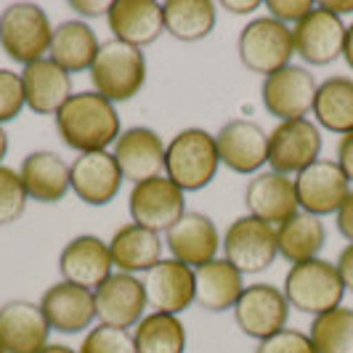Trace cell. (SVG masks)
I'll return each mask as SVG.
<instances>
[{"label":"cell","mask_w":353,"mask_h":353,"mask_svg":"<svg viewBox=\"0 0 353 353\" xmlns=\"http://www.w3.org/2000/svg\"><path fill=\"white\" fill-rule=\"evenodd\" d=\"M6 154H8V133H6V128L0 125V165H3Z\"/></svg>","instance_id":"obj_48"},{"label":"cell","mask_w":353,"mask_h":353,"mask_svg":"<svg viewBox=\"0 0 353 353\" xmlns=\"http://www.w3.org/2000/svg\"><path fill=\"white\" fill-rule=\"evenodd\" d=\"M19 176L27 189V196L40 205H56L72 192L70 165L61 159V154L48 149L30 152L19 165Z\"/></svg>","instance_id":"obj_25"},{"label":"cell","mask_w":353,"mask_h":353,"mask_svg":"<svg viewBox=\"0 0 353 353\" xmlns=\"http://www.w3.org/2000/svg\"><path fill=\"white\" fill-rule=\"evenodd\" d=\"M56 133L77 154L109 152L123 136V123L112 101L99 96L96 90L74 93L67 104L53 114Z\"/></svg>","instance_id":"obj_1"},{"label":"cell","mask_w":353,"mask_h":353,"mask_svg":"<svg viewBox=\"0 0 353 353\" xmlns=\"http://www.w3.org/2000/svg\"><path fill=\"white\" fill-rule=\"evenodd\" d=\"M343 59L348 64V70L353 72V24L345 30V46H343Z\"/></svg>","instance_id":"obj_46"},{"label":"cell","mask_w":353,"mask_h":353,"mask_svg":"<svg viewBox=\"0 0 353 353\" xmlns=\"http://www.w3.org/2000/svg\"><path fill=\"white\" fill-rule=\"evenodd\" d=\"M53 24L37 3H11L0 11V48L21 67L48 59Z\"/></svg>","instance_id":"obj_5"},{"label":"cell","mask_w":353,"mask_h":353,"mask_svg":"<svg viewBox=\"0 0 353 353\" xmlns=\"http://www.w3.org/2000/svg\"><path fill=\"white\" fill-rule=\"evenodd\" d=\"M0 353H6V351H3V348H0Z\"/></svg>","instance_id":"obj_49"},{"label":"cell","mask_w":353,"mask_h":353,"mask_svg":"<svg viewBox=\"0 0 353 353\" xmlns=\"http://www.w3.org/2000/svg\"><path fill=\"white\" fill-rule=\"evenodd\" d=\"M88 74L99 96L112 104H123L136 99L146 85V56L141 48L109 37L101 43Z\"/></svg>","instance_id":"obj_3"},{"label":"cell","mask_w":353,"mask_h":353,"mask_svg":"<svg viewBox=\"0 0 353 353\" xmlns=\"http://www.w3.org/2000/svg\"><path fill=\"white\" fill-rule=\"evenodd\" d=\"M345 30L348 27L343 24V19L332 17L316 6L308 17L292 27L295 53L308 67H330L332 61L343 59Z\"/></svg>","instance_id":"obj_15"},{"label":"cell","mask_w":353,"mask_h":353,"mask_svg":"<svg viewBox=\"0 0 353 353\" xmlns=\"http://www.w3.org/2000/svg\"><path fill=\"white\" fill-rule=\"evenodd\" d=\"M255 353H316L314 343L308 332H301V330H282L276 335H271L268 340L258 343Z\"/></svg>","instance_id":"obj_38"},{"label":"cell","mask_w":353,"mask_h":353,"mask_svg":"<svg viewBox=\"0 0 353 353\" xmlns=\"http://www.w3.org/2000/svg\"><path fill=\"white\" fill-rule=\"evenodd\" d=\"M106 24H109L114 40L143 51L146 46L157 43L159 35L165 32L162 3L157 0H114V3H109Z\"/></svg>","instance_id":"obj_23"},{"label":"cell","mask_w":353,"mask_h":353,"mask_svg":"<svg viewBox=\"0 0 353 353\" xmlns=\"http://www.w3.org/2000/svg\"><path fill=\"white\" fill-rule=\"evenodd\" d=\"M295 192L301 210L316 218L337 215L343 202L351 194V181L340 170L335 159H316L303 173L295 176Z\"/></svg>","instance_id":"obj_12"},{"label":"cell","mask_w":353,"mask_h":353,"mask_svg":"<svg viewBox=\"0 0 353 353\" xmlns=\"http://www.w3.org/2000/svg\"><path fill=\"white\" fill-rule=\"evenodd\" d=\"M282 292L290 308L316 319L343 305L345 284L340 279L335 263H330L324 258H314V261L290 265Z\"/></svg>","instance_id":"obj_4"},{"label":"cell","mask_w":353,"mask_h":353,"mask_svg":"<svg viewBox=\"0 0 353 353\" xmlns=\"http://www.w3.org/2000/svg\"><path fill=\"white\" fill-rule=\"evenodd\" d=\"M337 221V231H340V236H345L348 242H353V189H351V194H348V199L343 202V208L337 210L335 215Z\"/></svg>","instance_id":"obj_43"},{"label":"cell","mask_w":353,"mask_h":353,"mask_svg":"<svg viewBox=\"0 0 353 353\" xmlns=\"http://www.w3.org/2000/svg\"><path fill=\"white\" fill-rule=\"evenodd\" d=\"M77 353H139L136 351V340L130 330H120V327H109V324H99L90 327L83 345Z\"/></svg>","instance_id":"obj_36"},{"label":"cell","mask_w":353,"mask_h":353,"mask_svg":"<svg viewBox=\"0 0 353 353\" xmlns=\"http://www.w3.org/2000/svg\"><path fill=\"white\" fill-rule=\"evenodd\" d=\"M27 109L35 114H56L74 96L72 74L64 72L51 59H40L21 72Z\"/></svg>","instance_id":"obj_26"},{"label":"cell","mask_w":353,"mask_h":353,"mask_svg":"<svg viewBox=\"0 0 353 353\" xmlns=\"http://www.w3.org/2000/svg\"><path fill=\"white\" fill-rule=\"evenodd\" d=\"M223 258L229 261L242 276L261 274L279 258L276 248V229L252 215H239L231 221L223 239H221Z\"/></svg>","instance_id":"obj_7"},{"label":"cell","mask_w":353,"mask_h":353,"mask_svg":"<svg viewBox=\"0 0 353 353\" xmlns=\"http://www.w3.org/2000/svg\"><path fill=\"white\" fill-rule=\"evenodd\" d=\"M319 8H324L327 14H332V17H348V14H353V0H321V3H316Z\"/></svg>","instance_id":"obj_45"},{"label":"cell","mask_w":353,"mask_h":353,"mask_svg":"<svg viewBox=\"0 0 353 353\" xmlns=\"http://www.w3.org/2000/svg\"><path fill=\"white\" fill-rule=\"evenodd\" d=\"M40 353H77V348H72V345H61V343H48Z\"/></svg>","instance_id":"obj_47"},{"label":"cell","mask_w":353,"mask_h":353,"mask_svg":"<svg viewBox=\"0 0 353 353\" xmlns=\"http://www.w3.org/2000/svg\"><path fill=\"white\" fill-rule=\"evenodd\" d=\"M194 303L210 314L234 311L236 301L245 292V276L226 258H215L210 263L194 268Z\"/></svg>","instance_id":"obj_28"},{"label":"cell","mask_w":353,"mask_h":353,"mask_svg":"<svg viewBox=\"0 0 353 353\" xmlns=\"http://www.w3.org/2000/svg\"><path fill=\"white\" fill-rule=\"evenodd\" d=\"M316 88L319 83L314 72L298 67V64H290V67L263 77L261 99H263L265 112L274 114L279 123L303 120L314 112Z\"/></svg>","instance_id":"obj_10"},{"label":"cell","mask_w":353,"mask_h":353,"mask_svg":"<svg viewBox=\"0 0 353 353\" xmlns=\"http://www.w3.org/2000/svg\"><path fill=\"white\" fill-rule=\"evenodd\" d=\"M27 189L14 168L0 165V226H11L27 210Z\"/></svg>","instance_id":"obj_35"},{"label":"cell","mask_w":353,"mask_h":353,"mask_svg":"<svg viewBox=\"0 0 353 353\" xmlns=\"http://www.w3.org/2000/svg\"><path fill=\"white\" fill-rule=\"evenodd\" d=\"M165 146L157 130L146 125H133L123 130V136L112 146V154L120 165V173L133 186L143 183L149 178L162 176L165 170Z\"/></svg>","instance_id":"obj_18"},{"label":"cell","mask_w":353,"mask_h":353,"mask_svg":"<svg viewBox=\"0 0 353 353\" xmlns=\"http://www.w3.org/2000/svg\"><path fill=\"white\" fill-rule=\"evenodd\" d=\"M263 6H265V11H268V17L282 21L287 27H290V24L295 27L298 21H303V19L316 8L314 0H265Z\"/></svg>","instance_id":"obj_39"},{"label":"cell","mask_w":353,"mask_h":353,"mask_svg":"<svg viewBox=\"0 0 353 353\" xmlns=\"http://www.w3.org/2000/svg\"><path fill=\"white\" fill-rule=\"evenodd\" d=\"M236 53L245 70L268 77L292 64L295 56L292 27L271 17H255L242 27L236 40Z\"/></svg>","instance_id":"obj_6"},{"label":"cell","mask_w":353,"mask_h":353,"mask_svg":"<svg viewBox=\"0 0 353 353\" xmlns=\"http://www.w3.org/2000/svg\"><path fill=\"white\" fill-rule=\"evenodd\" d=\"M215 146L221 165H226L236 176H258V170L268 165V133L245 117L223 125L215 133Z\"/></svg>","instance_id":"obj_13"},{"label":"cell","mask_w":353,"mask_h":353,"mask_svg":"<svg viewBox=\"0 0 353 353\" xmlns=\"http://www.w3.org/2000/svg\"><path fill=\"white\" fill-rule=\"evenodd\" d=\"M221 239L223 236L215 226V221L210 215L196 210H186L183 218L165 234V245H168L170 258L189 268H199V265L215 261L218 250H221Z\"/></svg>","instance_id":"obj_17"},{"label":"cell","mask_w":353,"mask_h":353,"mask_svg":"<svg viewBox=\"0 0 353 353\" xmlns=\"http://www.w3.org/2000/svg\"><path fill=\"white\" fill-rule=\"evenodd\" d=\"M99 48H101V40L90 24H85L83 19H67L59 27H53L48 59L70 74L90 72Z\"/></svg>","instance_id":"obj_29"},{"label":"cell","mask_w":353,"mask_h":353,"mask_svg":"<svg viewBox=\"0 0 353 353\" xmlns=\"http://www.w3.org/2000/svg\"><path fill=\"white\" fill-rule=\"evenodd\" d=\"M308 337L316 353H353V308L340 305L311 321Z\"/></svg>","instance_id":"obj_34"},{"label":"cell","mask_w":353,"mask_h":353,"mask_svg":"<svg viewBox=\"0 0 353 353\" xmlns=\"http://www.w3.org/2000/svg\"><path fill=\"white\" fill-rule=\"evenodd\" d=\"M27 106L24 96V83H21V72L0 70V125L17 120Z\"/></svg>","instance_id":"obj_37"},{"label":"cell","mask_w":353,"mask_h":353,"mask_svg":"<svg viewBox=\"0 0 353 353\" xmlns=\"http://www.w3.org/2000/svg\"><path fill=\"white\" fill-rule=\"evenodd\" d=\"M287 319H290V303L279 287L268 282L245 287L242 298L234 305V321L239 332L258 343L287 330Z\"/></svg>","instance_id":"obj_11"},{"label":"cell","mask_w":353,"mask_h":353,"mask_svg":"<svg viewBox=\"0 0 353 353\" xmlns=\"http://www.w3.org/2000/svg\"><path fill=\"white\" fill-rule=\"evenodd\" d=\"M109 245V255H112V265L120 274H146L162 261V250L165 242L159 239V234L136 226V223H125L112 234Z\"/></svg>","instance_id":"obj_27"},{"label":"cell","mask_w":353,"mask_h":353,"mask_svg":"<svg viewBox=\"0 0 353 353\" xmlns=\"http://www.w3.org/2000/svg\"><path fill=\"white\" fill-rule=\"evenodd\" d=\"M314 123L330 133L345 136L353 130V77L335 74L319 83L314 101Z\"/></svg>","instance_id":"obj_31"},{"label":"cell","mask_w":353,"mask_h":353,"mask_svg":"<svg viewBox=\"0 0 353 353\" xmlns=\"http://www.w3.org/2000/svg\"><path fill=\"white\" fill-rule=\"evenodd\" d=\"M40 308H43V314L48 319L51 330L64 332V335L85 332L96 321L93 292L70 282L51 284L43 292V298H40Z\"/></svg>","instance_id":"obj_24"},{"label":"cell","mask_w":353,"mask_h":353,"mask_svg":"<svg viewBox=\"0 0 353 353\" xmlns=\"http://www.w3.org/2000/svg\"><path fill=\"white\" fill-rule=\"evenodd\" d=\"M335 265H337L340 279L345 284V292H353V242H348L345 248L340 250Z\"/></svg>","instance_id":"obj_41"},{"label":"cell","mask_w":353,"mask_h":353,"mask_svg":"<svg viewBox=\"0 0 353 353\" xmlns=\"http://www.w3.org/2000/svg\"><path fill=\"white\" fill-rule=\"evenodd\" d=\"M130 223L154 234H168L186 212V194L168 176L136 183L128 194Z\"/></svg>","instance_id":"obj_8"},{"label":"cell","mask_w":353,"mask_h":353,"mask_svg":"<svg viewBox=\"0 0 353 353\" xmlns=\"http://www.w3.org/2000/svg\"><path fill=\"white\" fill-rule=\"evenodd\" d=\"M165 32L181 43H199L215 30L218 3L212 0H168L162 3Z\"/></svg>","instance_id":"obj_30"},{"label":"cell","mask_w":353,"mask_h":353,"mask_svg":"<svg viewBox=\"0 0 353 353\" xmlns=\"http://www.w3.org/2000/svg\"><path fill=\"white\" fill-rule=\"evenodd\" d=\"M221 157L215 136L205 128H183L165 146V176L186 192H202L218 176Z\"/></svg>","instance_id":"obj_2"},{"label":"cell","mask_w":353,"mask_h":353,"mask_svg":"<svg viewBox=\"0 0 353 353\" xmlns=\"http://www.w3.org/2000/svg\"><path fill=\"white\" fill-rule=\"evenodd\" d=\"M123 173L112 152L77 154L70 165V186L80 202L90 208H104L123 189Z\"/></svg>","instance_id":"obj_16"},{"label":"cell","mask_w":353,"mask_h":353,"mask_svg":"<svg viewBox=\"0 0 353 353\" xmlns=\"http://www.w3.org/2000/svg\"><path fill=\"white\" fill-rule=\"evenodd\" d=\"M321 128L314 120H287L268 133V165L274 173L298 176L321 159Z\"/></svg>","instance_id":"obj_9"},{"label":"cell","mask_w":353,"mask_h":353,"mask_svg":"<svg viewBox=\"0 0 353 353\" xmlns=\"http://www.w3.org/2000/svg\"><path fill=\"white\" fill-rule=\"evenodd\" d=\"M136 351L139 353H186V327L178 316L152 311L133 330Z\"/></svg>","instance_id":"obj_33"},{"label":"cell","mask_w":353,"mask_h":353,"mask_svg":"<svg viewBox=\"0 0 353 353\" xmlns=\"http://www.w3.org/2000/svg\"><path fill=\"white\" fill-rule=\"evenodd\" d=\"M324 245H327V229L324 221L316 215L301 210L290 221H284L282 226H276V248L290 265L319 258Z\"/></svg>","instance_id":"obj_32"},{"label":"cell","mask_w":353,"mask_h":353,"mask_svg":"<svg viewBox=\"0 0 353 353\" xmlns=\"http://www.w3.org/2000/svg\"><path fill=\"white\" fill-rule=\"evenodd\" d=\"M70 8L83 19H96L109 14V3L106 0H72Z\"/></svg>","instance_id":"obj_42"},{"label":"cell","mask_w":353,"mask_h":353,"mask_svg":"<svg viewBox=\"0 0 353 353\" xmlns=\"http://www.w3.org/2000/svg\"><path fill=\"white\" fill-rule=\"evenodd\" d=\"M48 337L51 324L40 303L8 301L0 305V348L6 353H40Z\"/></svg>","instance_id":"obj_21"},{"label":"cell","mask_w":353,"mask_h":353,"mask_svg":"<svg viewBox=\"0 0 353 353\" xmlns=\"http://www.w3.org/2000/svg\"><path fill=\"white\" fill-rule=\"evenodd\" d=\"M335 157H337L335 162L340 165V170H343L345 178L353 183V130L351 133H345V136H340Z\"/></svg>","instance_id":"obj_40"},{"label":"cell","mask_w":353,"mask_h":353,"mask_svg":"<svg viewBox=\"0 0 353 353\" xmlns=\"http://www.w3.org/2000/svg\"><path fill=\"white\" fill-rule=\"evenodd\" d=\"M93 301H96V319L101 324L120 327V330L136 327L146 316V305H149L141 279L120 271H114L93 292Z\"/></svg>","instance_id":"obj_19"},{"label":"cell","mask_w":353,"mask_h":353,"mask_svg":"<svg viewBox=\"0 0 353 353\" xmlns=\"http://www.w3.org/2000/svg\"><path fill=\"white\" fill-rule=\"evenodd\" d=\"M245 208H248V215L263 221L268 226L274 229L282 226L284 221L301 212L295 178L274 173V170L252 176L245 189Z\"/></svg>","instance_id":"obj_20"},{"label":"cell","mask_w":353,"mask_h":353,"mask_svg":"<svg viewBox=\"0 0 353 353\" xmlns=\"http://www.w3.org/2000/svg\"><path fill=\"white\" fill-rule=\"evenodd\" d=\"M141 282L143 292H146V303L159 314L178 316L194 303V268L178 263L173 258H168V261L162 258L152 271L143 274Z\"/></svg>","instance_id":"obj_22"},{"label":"cell","mask_w":353,"mask_h":353,"mask_svg":"<svg viewBox=\"0 0 353 353\" xmlns=\"http://www.w3.org/2000/svg\"><path fill=\"white\" fill-rule=\"evenodd\" d=\"M218 6L226 8L229 14H236V17H248V14H255V11L261 8L258 0H242V3H236V0H223V3H218Z\"/></svg>","instance_id":"obj_44"},{"label":"cell","mask_w":353,"mask_h":353,"mask_svg":"<svg viewBox=\"0 0 353 353\" xmlns=\"http://www.w3.org/2000/svg\"><path fill=\"white\" fill-rule=\"evenodd\" d=\"M59 274H61V282L96 292L114 274L109 245L96 234H80L70 239L59 252Z\"/></svg>","instance_id":"obj_14"}]
</instances>
